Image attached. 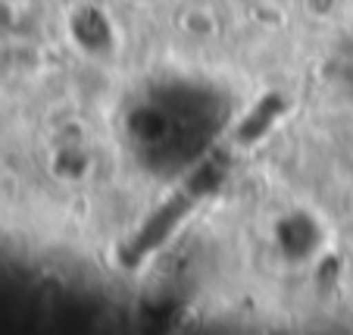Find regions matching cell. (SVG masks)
I'll return each mask as SVG.
<instances>
[{
    "instance_id": "cell-1",
    "label": "cell",
    "mask_w": 353,
    "mask_h": 335,
    "mask_svg": "<svg viewBox=\"0 0 353 335\" xmlns=\"http://www.w3.org/2000/svg\"><path fill=\"white\" fill-rule=\"evenodd\" d=\"M228 119L216 88L191 79L150 85L128 107L122 135L132 157L154 175H175L210 151Z\"/></svg>"
}]
</instances>
